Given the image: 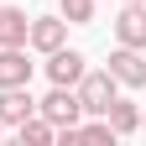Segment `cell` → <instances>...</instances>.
<instances>
[{"instance_id":"1","label":"cell","mask_w":146,"mask_h":146,"mask_svg":"<svg viewBox=\"0 0 146 146\" xmlns=\"http://www.w3.org/2000/svg\"><path fill=\"white\" fill-rule=\"evenodd\" d=\"M115 73H110V68H99V73H89L84 68V78L78 84H73V94H78V104H84V115H104V110H110V99H115Z\"/></svg>"},{"instance_id":"2","label":"cell","mask_w":146,"mask_h":146,"mask_svg":"<svg viewBox=\"0 0 146 146\" xmlns=\"http://www.w3.org/2000/svg\"><path fill=\"white\" fill-rule=\"evenodd\" d=\"M36 110H42V120H52V131H73V125L84 120L78 94H73V89H63V84H52V94L36 104Z\"/></svg>"},{"instance_id":"3","label":"cell","mask_w":146,"mask_h":146,"mask_svg":"<svg viewBox=\"0 0 146 146\" xmlns=\"http://www.w3.org/2000/svg\"><path fill=\"white\" fill-rule=\"evenodd\" d=\"M84 68H89V63H84V52H73V47H52V52H47V78H52V84H63V89L78 84V78H84Z\"/></svg>"},{"instance_id":"4","label":"cell","mask_w":146,"mask_h":146,"mask_svg":"<svg viewBox=\"0 0 146 146\" xmlns=\"http://www.w3.org/2000/svg\"><path fill=\"white\" fill-rule=\"evenodd\" d=\"M110 73H115V84L141 89V84H146V58H141V47H120V52H110Z\"/></svg>"},{"instance_id":"5","label":"cell","mask_w":146,"mask_h":146,"mask_svg":"<svg viewBox=\"0 0 146 146\" xmlns=\"http://www.w3.org/2000/svg\"><path fill=\"white\" fill-rule=\"evenodd\" d=\"M26 42L36 52H52V47H63L68 42V21L63 16H31V31H26Z\"/></svg>"},{"instance_id":"6","label":"cell","mask_w":146,"mask_h":146,"mask_svg":"<svg viewBox=\"0 0 146 146\" xmlns=\"http://www.w3.org/2000/svg\"><path fill=\"white\" fill-rule=\"evenodd\" d=\"M115 36H120V47H141L146 52V5L125 0V11L115 16Z\"/></svg>"},{"instance_id":"7","label":"cell","mask_w":146,"mask_h":146,"mask_svg":"<svg viewBox=\"0 0 146 146\" xmlns=\"http://www.w3.org/2000/svg\"><path fill=\"white\" fill-rule=\"evenodd\" d=\"M26 115H36V99L26 94V84H21V89H0V125L16 131Z\"/></svg>"},{"instance_id":"8","label":"cell","mask_w":146,"mask_h":146,"mask_svg":"<svg viewBox=\"0 0 146 146\" xmlns=\"http://www.w3.org/2000/svg\"><path fill=\"white\" fill-rule=\"evenodd\" d=\"M31 84V63L21 47H0V89H21Z\"/></svg>"},{"instance_id":"9","label":"cell","mask_w":146,"mask_h":146,"mask_svg":"<svg viewBox=\"0 0 146 146\" xmlns=\"http://www.w3.org/2000/svg\"><path fill=\"white\" fill-rule=\"evenodd\" d=\"M26 31H31V16L26 11L0 5V47H26Z\"/></svg>"},{"instance_id":"10","label":"cell","mask_w":146,"mask_h":146,"mask_svg":"<svg viewBox=\"0 0 146 146\" xmlns=\"http://www.w3.org/2000/svg\"><path fill=\"white\" fill-rule=\"evenodd\" d=\"M104 120H110V131L115 136H131V131H141V110L131 104V99H110V110H104Z\"/></svg>"},{"instance_id":"11","label":"cell","mask_w":146,"mask_h":146,"mask_svg":"<svg viewBox=\"0 0 146 146\" xmlns=\"http://www.w3.org/2000/svg\"><path fill=\"white\" fill-rule=\"evenodd\" d=\"M16 136H21V141H31V146H47L58 131H52V120H36V115H26L21 125H16Z\"/></svg>"},{"instance_id":"12","label":"cell","mask_w":146,"mask_h":146,"mask_svg":"<svg viewBox=\"0 0 146 146\" xmlns=\"http://www.w3.org/2000/svg\"><path fill=\"white\" fill-rule=\"evenodd\" d=\"M58 16L68 26H84V21H94V0H58Z\"/></svg>"},{"instance_id":"13","label":"cell","mask_w":146,"mask_h":146,"mask_svg":"<svg viewBox=\"0 0 146 146\" xmlns=\"http://www.w3.org/2000/svg\"><path fill=\"white\" fill-rule=\"evenodd\" d=\"M0 141H5V125H0Z\"/></svg>"},{"instance_id":"14","label":"cell","mask_w":146,"mask_h":146,"mask_svg":"<svg viewBox=\"0 0 146 146\" xmlns=\"http://www.w3.org/2000/svg\"><path fill=\"white\" fill-rule=\"evenodd\" d=\"M131 5H146V0H131Z\"/></svg>"},{"instance_id":"15","label":"cell","mask_w":146,"mask_h":146,"mask_svg":"<svg viewBox=\"0 0 146 146\" xmlns=\"http://www.w3.org/2000/svg\"><path fill=\"white\" fill-rule=\"evenodd\" d=\"M141 131H146V115H141Z\"/></svg>"}]
</instances>
